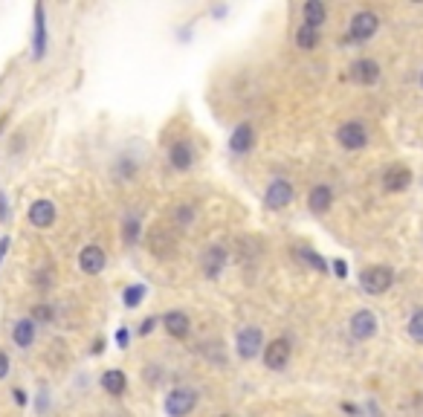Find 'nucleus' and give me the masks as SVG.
I'll return each mask as SVG.
<instances>
[{"label": "nucleus", "instance_id": "obj_1", "mask_svg": "<svg viewBox=\"0 0 423 417\" xmlns=\"http://www.w3.org/2000/svg\"><path fill=\"white\" fill-rule=\"evenodd\" d=\"M360 284H363V290L368 293V296H380V293H386L394 284V273L389 267H380V264L368 267L360 273Z\"/></svg>", "mask_w": 423, "mask_h": 417}, {"label": "nucleus", "instance_id": "obj_16", "mask_svg": "<svg viewBox=\"0 0 423 417\" xmlns=\"http://www.w3.org/2000/svg\"><path fill=\"white\" fill-rule=\"evenodd\" d=\"M331 203H334V191H331V186H313V188H311V194H308V206H311V212L322 214V212L331 209Z\"/></svg>", "mask_w": 423, "mask_h": 417}, {"label": "nucleus", "instance_id": "obj_17", "mask_svg": "<svg viewBox=\"0 0 423 417\" xmlns=\"http://www.w3.org/2000/svg\"><path fill=\"white\" fill-rule=\"evenodd\" d=\"M169 162L177 168V171H186L192 162H195V151H192V145L189 142H174L171 148H169Z\"/></svg>", "mask_w": 423, "mask_h": 417}, {"label": "nucleus", "instance_id": "obj_3", "mask_svg": "<svg viewBox=\"0 0 423 417\" xmlns=\"http://www.w3.org/2000/svg\"><path fill=\"white\" fill-rule=\"evenodd\" d=\"M148 250L157 258H171L177 252V238L166 226H154V229H148Z\"/></svg>", "mask_w": 423, "mask_h": 417}, {"label": "nucleus", "instance_id": "obj_33", "mask_svg": "<svg viewBox=\"0 0 423 417\" xmlns=\"http://www.w3.org/2000/svg\"><path fill=\"white\" fill-rule=\"evenodd\" d=\"M12 394H15V403H18V406H23V403H27V391H20V388H15Z\"/></svg>", "mask_w": 423, "mask_h": 417}, {"label": "nucleus", "instance_id": "obj_22", "mask_svg": "<svg viewBox=\"0 0 423 417\" xmlns=\"http://www.w3.org/2000/svg\"><path fill=\"white\" fill-rule=\"evenodd\" d=\"M162 322H166V331L174 336V339H183V336H189V316L186 313H166V319H162Z\"/></svg>", "mask_w": 423, "mask_h": 417}, {"label": "nucleus", "instance_id": "obj_25", "mask_svg": "<svg viewBox=\"0 0 423 417\" xmlns=\"http://www.w3.org/2000/svg\"><path fill=\"white\" fill-rule=\"evenodd\" d=\"M122 299H125L128 307H136L139 302L145 299V284H134V287H128V290L122 293Z\"/></svg>", "mask_w": 423, "mask_h": 417}, {"label": "nucleus", "instance_id": "obj_5", "mask_svg": "<svg viewBox=\"0 0 423 417\" xmlns=\"http://www.w3.org/2000/svg\"><path fill=\"white\" fill-rule=\"evenodd\" d=\"M293 200V186L287 180H273L267 186V194H264V206L278 212V209H287Z\"/></svg>", "mask_w": 423, "mask_h": 417}, {"label": "nucleus", "instance_id": "obj_4", "mask_svg": "<svg viewBox=\"0 0 423 417\" xmlns=\"http://www.w3.org/2000/svg\"><path fill=\"white\" fill-rule=\"evenodd\" d=\"M261 345H264V336H261V331H258V328H241L238 336H235V351H238L241 359L258 357Z\"/></svg>", "mask_w": 423, "mask_h": 417}, {"label": "nucleus", "instance_id": "obj_6", "mask_svg": "<svg viewBox=\"0 0 423 417\" xmlns=\"http://www.w3.org/2000/svg\"><path fill=\"white\" fill-rule=\"evenodd\" d=\"M377 27H380V18L374 15V12H357L354 18H351V38H357V41H365V38H371L374 32H377Z\"/></svg>", "mask_w": 423, "mask_h": 417}, {"label": "nucleus", "instance_id": "obj_2", "mask_svg": "<svg viewBox=\"0 0 423 417\" xmlns=\"http://www.w3.org/2000/svg\"><path fill=\"white\" fill-rule=\"evenodd\" d=\"M195 406H197V391H192V388H174L166 397L169 417H186Z\"/></svg>", "mask_w": 423, "mask_h": 417}, {"label": "nucleus", "instance_id": "obj_26", "mask_svg": "<svg viewBox=\"0 0 423 417\" xmlns=\"http://www.w3.org/2000/svg\"><path fill=\"white\" fill-rule=\"evenodd\" d=\"M53 316H56V313H53L50 304H35V307H32V322H35V325H38V322H53Z\"/></svg>", "mask_w": 423, "mask_h": 417}, {"label": "nucleus", "instance_id": "obj_31", "mask_svg": "<svg viewBox=\"0 0 423 417\" xmlns=\"http://www.w3.org/2000/svg\"><path fill=\"white\" fill-rule=\"evenodd\" d=\"M9 377V357L0 351V380H6Z\"/></svg>", "mask_w": 423, "mask_h": 417}, {"label": "nucleus", "instance_id": "obj_35", "mask_svg": "<svg viewBox=\"0 0 423 417\" xmlns=\"http://www.w3.org/2000/svg\"><path fill=\"white\" fill-rule=\"evenodd\" d=\"M128 339H131V336H128V331H119V333H116V342H119V345H122V348L128 345Z\"/></svg>", "mask_w": 423, "mask_h": 417}, {"label": "nucleus", "instance_id": "obj_13", "mask_svg": "<svg viewBox=\"0 0 423 417\" xmlns=\"http://www.w3.org/2000/svg\"><path fill=\"white\" fill-rule=\"evenodd\" d=\"M383 186L389 188V191H403V188H409L412 186V171L406 168V165H389L386 168V174H383Z\"/></svg>", "mask_w": 423, "mask_h": 417}, {"label": "nucleus", "instance_id": "obj_11", "mask_svg": "<svg viewBox=\"0 0 423 417\" xmlns=\"http://www.w3.org/2000/svg\"><path fill=\"white\" fill-rule=\"evenodd\" d=\"M46 53V12L41 4H35V30H32V58L41 61Z\"/></svg>", "mask_w": 423, "mask_h": 417}, {"label": "nucleus", "instance_id": "obj_37", "mask_svg": "<svg viewBox=\"0 0 423 417\" xmlns=\"http://www.w3.org/2000/svg\"><path fill=\"white\" fill-rule=\"evenodd\" d=\"M420 87H423V72H420Z\"/></svg>", "mask_w": 423, "mask_h": 417}, {"label": "nucleus", "instance_id": "obj_23", "mask_svg": "<svg viewBox=\"0 0 423 417\" xmlns=\"http://www.w3.org/2000/svg\"><path fill=\"white\" fill-rule=\"evenodd\" d=\"M296 44L301 46V50H313V46L319 44V32L311 30V27H301L299 35H296Z\"/></svg>", "mask_w": 423, "mask_h": 417}, {"label": "nucleus", "instance_id": "obj_18", "mask_svg": "<svg viewBox=\"0 0 423 417\" xmlns=\"http://www.w3.org/2000/svg\"><path fill=\"white\" fill-rule=\"evenodd\" d=\"M12 339H15L18 348H30L35 342V322H32V319H20V322H15Z\"/></svg>", "mask_w": 423, "mask_h": 417}, {"label": "nucleus", "instance_id": "obj_28", "mask_svg": "<svg viewBox=\"0 0 423 417\" xmlns=\"http://www.w3.org/2000/svg\"><path fill=\"white\" fill-rule=\"evenodd\" d=\"M299 255H301V261H304V264H313V267L319 269V273H325V269H327V264H325V261H322L313 250H299Z\"/></svg>", "mask_w": 423, "mask_h": 417}, {"label": "nucleus", "instance_id": "obj_14", "mask_svg": "<svg viewBox=\"0 0 423 417\" xmlns=\"http://www.w3.org/2000/svg\"><path fill=\"white\" fill-rule=\"evenodd\" d=\"M223 267H226V250L209 247L203 252V273H206V278H218L223 273Z\"/></svg>", "mask_w": 423, "mask_h": 417}, {"label": "nucleus", "instance_id": "obj_9", "mask_svg": "<svg viewBox=\"0 0 423 417\" xmlns=\"http://www.w3.org/2000/svg\"><path fill=\"white\" fill-rule=\"evenodd\" d=\"M287 362H290V342L275 339V342H270V345L264 348V365L273 368V371H281Z\"/></svg>", "mask_w": 423, "mask_h": 417}, {"label": "nucleus", "instance_id": "obj_8", "mask_svg": "<svg viewBox=\"0 0 423 417\" xmlns=\"http://www.w3.org/2000/svg\"><path fill=\"white\" fill-rule=\"evenodd\" d=\"M377 333V316L371 310H357L351 316V336L354 339H371Z\"/></svg>", "mask_w": 423, "mask_h": 417}, {"label": "nucleus", "instance_id": "obj_12", "mask_svg": "<svg viewBox=\"0 0 423 417\" xmlns=\"http://www.w3.org/2000/svg\"><path fill=\"white\" fill-rule=\"evenodd\" d=\"M30 224L38 229H46L56 224V203L53 200H35L30 206Z\"/></svg>", "mask_w": 423, "mask_h": 417}, {"label": "nucleus", "instance_id": "obj_34", "mask_svg": "<svg viewBox=\"0 0 423 417\" xmlns=\"http://www.w3.org/2000/svg\"><path fill=\"white\" fill-rule=\"evenodd\" d=\"M154 325H157L154 319H145V322H143V328H139V333H151V331H154Z\"/></svg>", "mask_w": 423, "mask_h": 417}, {"label": "nucleus", "instance_id": "obj_20", "mask_svg": "<svg viewBox=\"0 0 423 417\" xmlns=\"http://www.w3.org/2000/svg\"><path fill=\"white\" fill-rule=\"evenodd\" d=\"M301 12H304V27H311V30H319L327 18V9H325L322 0H308Z\"/></svg>", "mask_w": 423, "mask_h": 417}, {"label": "nucleus", "instance_id": "obj_24", "mask_svg": "<svg viewBox=\"0 0 423 417\" xmlns=\"http://www.w3.org/2000/svg\"><path fill=\"white\" fill-rule=\"evenodd\" d=\"M406 331H409V336L417 342V345H423V310H417V313L409 319Z\"/></svg>", "mask_w": 423, "mask_h": 417}, {"label": "nucleus", "instance_id": "obj_19", "mask_svg": "<svg viewBox=\"0 0 423 417\" xmlns=\"http://www.w3.org/2000/svg\"><path fill=\"white\" fill-rule=\"evenodd\" d=\"M125 385H128V380H125V371H119V368H110V371L102 374V388L113 397L125 394Z\"/></svg>", "mask_w": 423, "mask_h": 417}, {"label": "nucleus", "instance_id": "obj_7", "mask_svg": "<svg viewBox=\"0 0 423 417\" xmlns=\"http://www.w3.org/2000/svg\"><path fill=\"white\" fill-rule=\"evenodd\" d=\"M337 139H339L342 148L357 151L368 142V134H365V128L360 125V122H345V125L339 128V134H337Z\"/></svg>", "mask_w": 423, "mask_h": 417}, {"label": "nucleus", "instance_id": "obj_30", "mask_svg": "<svg viewBox=\"0 0 423 417\" xmlns=\"http://www.w3.org/2000/svg\"><path fill=\"white\" fill-rule=\"evenodd\" d=\"M9 220V206H6V194L0 191V224H6Z\"/></svg>", "mask_w": 423, "mask_h": 417}, {"label": "nucleus", "instance_id": "obj_29", "mask_svg": "<svg viewBox=\"0 0 423 417\" xmlns=\"http://www.w3.org/2000/svg\"><path fill=\"white\" fill-rule=\"evenodd\" d=\"M192 214H195V209H192V206H180V212H177V220H180V224H189V220H192Z\"/></svg>", "mask_w": 423, "mask_h": 417}, {"label": "nucleus", "instance_id": "obj_27", "mask_svg": "<svg viewBox=\"0 0 423 417\" xmlns=\"http://www.w3.org/2000/svg\"><path fill=\"white\" fill-rule=\"evenodd\" d=\"M122 229H125V232H122L125 243H136V238H139V220H136V217H128Z\"/></svg>", "mask_w": 423, "mask_h": 417}, {"label": "nucleus", "instance_id": "obj_15", "mask_svg": "<svg viewBox=\"0 0 423 417\" xmlns=\"http://www.w3.org/2000/svg\"><path fill=\"white\" fill-rule=\"evenodd\" d=\"M351 79H354L357 84H374L380 79V64L371 61V58H363V61H357L354 67H351Z\"/></svg>", "mask_w": 423, "mask_h": 417}, {"label": "nucleus", "instance_id": "obj_32", "mask_svg": "<svg viewBox=\"0 0 423 417\" xmlns=\"http://www.w3.org/2000/svg\"><path fill=\"white\" fill-rule=\"evenodd\" d=\"M6 252H9V238L4 235V238H0V267H4V258H6Z\"/></svg>", "mask_w": 423, "mask_h": 417}, {"label": "nucleus", "instance_id": "obj_36", "mask_svg": "<svg viewBox=\"0 0 423 417\" xmlns=\"http://www.w3.org/2000/svg\"><path fill=\"white\" fill-rule=\"evenodd\" d=\"M334 267H337V273H339V278H345V273H348V269H345V261H337Z\"/></svg>", "mask_w": 423, "mask_h": 417}, {"label": "nucleus", "instance_id": "obj_10", "mask_svg": "<svg viewBox=\"0 0 423 417\" xmlns=\"http://www.w3.org/2000/svg\"><path fill=\"white\" fill-rule=\"evenodd\" d=\"M105 250L102 247H84L82 252H79V267H82V273H87V276H99L102 269H105Z\"/></svg>", "mask_w": 423, "mask_h": 417}, {"label": "nucleus", "instance_id": "obj_21", "mask_svg": "<svg viewBox=\"0 0 423 417\" xmlns=\"http://www.w3.org/2000/svg\"><path fill=\"white\" fill-rule=\"evenodd\" d=\"M252 139H255V134H252V128L247 125H238L232 131V139H229V148L235 151V154H244V151H249L252 148Z\"/></svg>", "mask_w": 423, "mask_h": 417}]
</instances>
